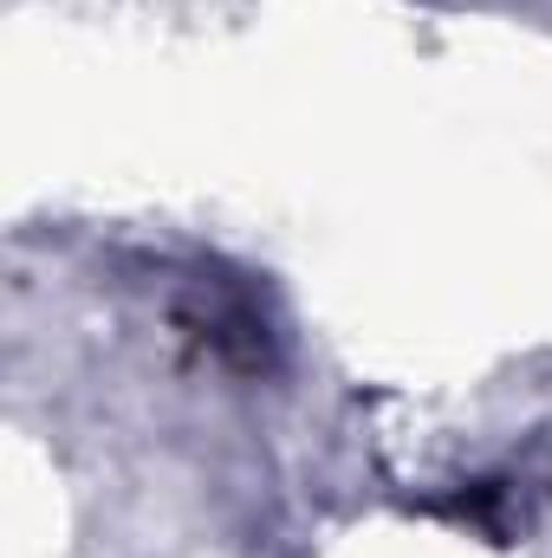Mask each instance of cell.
I'll return each mask as SVG.
<instances>
[{
  "instance_id": "cell-1",
  "label": "cell",
  "mask_w": 552,
  "mask_h": 558,
  "mask_svg": "<svg viewBox=\"0 0 552 558\" xmlns=\"http://www.w3.org/2000/svg\"><path fill=\"white\" fill-rule=\"evenodd\" d=\"M182 325L189 338H202V351H215L228 371H267L274 364V325L254 305L248 286L221 274H195V286L182 292Z\"/></svg>"
}]
</instances>
